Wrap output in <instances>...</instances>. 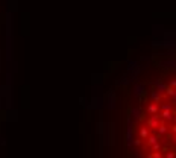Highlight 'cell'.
<instances>
[{
  "instance_id": "obj_1",
  "label": "cell",
  "mask_w": 176,
  "mask_h": 158,
  "mask_svg": "<svg viewBox=\"0 0 176 158\" xmlns=\"http://www.w3.org/2000/svg\"><path fill=\"white\" fill-rule=\"evenodd\" d=\"M131 118H134V120H141V117H143V111H141V108H134L131 111Z\"/></svg>"
},
{
  "instance_id": "obj_2",
  "label": "cell",
  "mask_w": 176,
  "mask_h": 158,
  "mask_svg": "<svg viewBox=\"0 0 176 158\" xmlns=\"http://www.w3.org/2000/svg\"><path fill=\"white\" fill-rule=\"evenodd\" d=\"M161 65L165 68H170V70H176V59H165L161 63Z\"/></svg>"
},
{
  "instance_id": "obj_3",
  "label": "cell",
  "mask_w": 176,
  "mask_h": 158,
  "mask_svg": "<svg viewBox=\"0 0 176 158\" xmlns=\"http://www.w3.org/2000/svg\"><path fill=\"white\" fill-rule=\"evenodd\" d=\"M160 126V120H158V116H152L147 120V128H158Z\"/></svg>"
},
{
  "instance_id": "obj_4",
  "label": "cell",
  "mask_w": 176,
  "mask_h": 158,
  "mask_svg": "<svg viewBox=\"0 0 176 158\" xmlns=\"http://www.w3.org/2000/svg\"><path fill=\"white\" fill-rule=\"evenodd\" d=\"M144 91H146L144 85L143 84H137V85H135V88H134V94L137 96V97H140V96L144 94Z\"/></svg>"
},
{
  "instance_id": "obj_5",
  "label": "cell",
  "mask_w": 176,
  "mask_h": 158,
  "mask_svg": "<svg viewBox=\"0 0 176 158\" xmlns=\"http://www.w3.org/2000/svg\"><path fill=\"white\" fill-rule=\"evenodd\" d=\"M150 97L153 99V102H160V99L162 97V93H161V91H158V90H153L150 93Z\"/></svg>"
},
{
  "instance_id": "obj_6",
  "label": "cell",
  "mask_w": 176,
  "mask_h": 158,
  "mask_svg": "<svg viewBox=\"0 0 176 158\" xmlns=\"http://www.w3.org/2000/svg\"><path fill=\"white\" fill-rule=\"evenodd\" d=\"M162 118L164 120H171V122H176V117H173V114H171V111H162Z\"/></svg>"
},
{
  "instance_id": "obj_7",
  "label": "cell",
  "mask_w": 176,
  "mask_h": 158,
  "mask_svg": "<svg viewBox=\"0 0 176 158\" xmlns=\"http://www.w3.org/2000/svg\"><path fill=\"white\" fill-rule=\"evenodd\" d=\"M155 85H156V90H158V91H161V93H164V91L167 90V85H165V84H162L161 79H158V81L155 82Z\"/></svg>"
},
{
  "instance_id": "obj_8",
  "label": "cell",
  "mask_w": 176,
  "mask_h": 158,
  "mask_svg": "<svg viewBox=\"0 0 176 158\" xmlns=\"http://www.w3.org/2000/svg\"><path fill=\"white\" fill-rule=\"evenodd\" d=\"M147 111H149V114H156L158 113V105L156 103H150L149 108H147Z\"/></svg>"
},
{
  "instance_id": "obj_9",
  "label": "cell",
  "mask_w": 176,
  "mask_h": 158,
  "mask_svg": "<svg viewBox=\"0 0 176 158\" xmlns=\"http://www.w3.org/2000/svg\"><path fill=\"white\" fill-rule=\"evenodd\" d=\"M158 134L160 135H164V134H167V126L164 125V123H160V126H158Z\"/></svg>"
},
{
  "instance_id": "obj_10",
  "label": "cell",
  "mask_w": 176,
  "mask_h": 158,
  "mask_svg": "<svg viewBox=\"0 0 176 158\" xmlns=\"http://www.w3.org/2000/svg\"><path fill=\"white\" fill-rule=\"evenodd\" d=\"M147 143L150 144V146H153L155 143H158V137H155V135H147Z\"/></svg>"
},
{
  "instance_id": "obj_11",
  "label": "cell",
  "mask_w": 176,
  "mask_h": 158,
  "mask_svg": "<svg viewBox=\"0 0 176 158\" xmlns=\"http://www.w3.org/2000/svg\"><path fill=\"white\" fill-rule=\"evenodd\" d=\"M147 135H149V129L147 128H141V129H140V137H141L143 140L147 138Z\"/></svg>"
},
{
  "instance_id": "obj_12",
  "label": "cell",
  "mask_w": 176,
  "mask_h": 158,
  "mask_svg": "<svg viewBox=\"0 0 176 158\" xmlns=\"http://www.w3.org/2000/svg\"><path fill=\"white\" fill-rule=\"evenodd\" d=\"M161 109H162V111H171V109H173V105H171V103H162Z\"/></svg>"
},
{
  "instance_id": "obj_13",
  "label": "cell",
  "mask_w": 176,
  "mask_h": 158,
  "mask_svg": "<svg viewBox=\"0 0 176 158\" xmlns=\"http://www.w3.org/2000/svg\"><path fill=\"white\" fill-rule=\"evenodd\" d=\"M165 158H175V152H167L165 153Z\"/></svg>"
},
{
  "instance_id": "obj_14",
  "label": "cell",
  "mask_w": 176,
  "mask_h": 158,
  "mask_svg": "<svg viewBox=\"0 0 176 158\" xmlns=\"http://www.w3.org/2000/svg\"><path fill=\"white\" fill-rule=\"evenodd\" d=\"M132 144H135V146H141V140H134Z\"/></svg>"
},
{
  "instance_id": "obj_15",
  "label": "cell",
  "mask_w": 176,
  "mask_h": 158,
  "mask_svg": "<svg viewBox=\"0 0 176 158\" xmlns=\"http://www.w3.org/2000/svg\"><path fill=\"white\" fill-rule=\"evenodd\" d=\"M153 158H164V157H162L160 152H155V153H153Z\"/></svg>"
},
{
  "instance_id": "obj_16",
  "label": "cell",
  "mask_w": 176,
  "mask_h": 158,
  "mask_svg": "<svg viewBox=\"0 0 176 158\" xmlns=\"http://www.w3.org/2000/svg\"><path fill=\"white\" fill-rule=\"evenodd\" d=\"M170 97H171V100H173V102H176V90L173 91V93H171V96H170Z\"/></svg>"
},
{
  "instance_id": "obj_17",
  "label": "cell",
  "mask_w": 176,
  "mask_h": 158,
  "mask_svg": "<svg viewBox=\"0 0 176 158\" xmlns=\"http://www.w3.org/2000/svg\"><path fill=\"white\" fill-rule=\"evenodd\" d=\"M169 87H173V88H176V79H173V81H170V85Z\"/></svg>"
},
{
  "instance_id": "obj_18",
  "label": "cell",
  "mask_w": 176,
  "mask_h": 158,
  "mask_svg": "<svg viewBox=\"0 0 176 158\" xmlns=\"http://www.w3.org/2000/svg\"><path fill=\"white\" fill-rule=\"evenodd\" d=\"M171 131H173V132H175V134H176V123H175V125H173V126H171Z\"/></svg>"
},
{
  "instance_id": "obj_19",
  "label": "cell",
  "mask_w": 176,
  "mask_h": 158,
  "mask_svg": "<svg viewBox=\"0 0 176 158\" xmlns=\"http://www.w3.org/2000/svg\"><path fill=\"white\" fill-rule=\"evenodd\" d=\"M146 158H153V153H152V155H147Z\"/></svg>"
},
{
  "instance_id": "obj_20",
  "label": "cell",
  "mask_w": 176,
  "mask_h": 158,
  "mask_svg": "<svg viewBox=\"0 0 176 158\" xmlns=\"http://www.w3.org/2000/svg\"><path fill=\"white\" fill-rule=\"evenodd\" d=\"M173 116H176V111H175V114H173Z\"/></svg>"
},
{
  "instance_id": "obj_21",
  "label": "cell",
  "mask_w": 176,
  "mask_h": 158,
  "mask_svg": "<svg viewBox=\"0 0 176 158\" xmlns=\"http://www.w3.org/2000/svg\"><path fill=\"white\" fill-rule=\"evenodd\" d=\"M175 140H176V135H175Z\"/></svg>"
},
{
  "instance_id": "obj_22",
  "label": "cell",
  "mask_w": 176,
  "mask_h": 158,
  "mask_svg": "<svg viewBox=\"0 0 176 158\" xmlns=\"http://www.w3.org/2000/svg\"><path fill=\"white\" fill-rule=\"evenodd\" d=\"M175 103H176V102H175ZM175 107H176V105H175Z\"/></svg>"
}]
</instances>
